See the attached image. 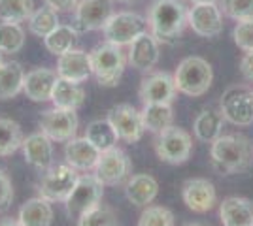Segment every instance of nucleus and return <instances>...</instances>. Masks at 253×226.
I'll use <instances>...</instances> for the list:
<instances>
[{
  "label": "nucleus",
  "mask_w": 253,
  "mask_h": 226,
  "mask_svg": "<svg viewBox=\"0 0 253 226\" xmlns=\"http://www.w3.org/2000/svg\"><path fill=\"white\" fill-rule=\"evenodd\" d=\"M252 143L242 134H221L219 138L211 141V166L221 175H234V173L246 172L252 166Z\"/></svg>",
  "instance_id": "obj_1"
},
{
  "label": "nucleus",
  "mask_w": 253,
  "mask_h": 226,
  "mask_svg": "<svg viewBox=\"0 0 253 226\" xmlns=\"http://www.w3.org/2000/svg\"><path fill=\"white\" fill-rule=\"evenodd\" d=\"M187 8L179 0H155L148 11L149 32L159 42H174L187 27Z\"/></svg>",
  "instance_id": "obj_2"
},
{
  "label": "nucleus",
  "mask_w": 253,
  "mask_h": 226,
  "mask_svg": "<svg viewBox=\"0 0 253 226\" xmlns=\"http://www.w3.org/2000/svg\"><path fill=\"white\" fill-rule=\"evenodd\" d=\"M213 81V70L211 65L202 57H185L178 65L174 72V83L181 95L187 97H202L208 93Z\"/></svg>",
  "instance_id": "obj_3"
},
{
  "label": "nucleus",
  "mask_w": 253,
  "mask_h": 226,
  "mask_svg": "<svg viewBox=\"0 0 253 226\" xmlns=\"http://www.w3.org/2000/svg\"><path fill=\"white\" fill-rule=\"evenodd\" d=\"M89 55H91V70L96 81L102 87H116L121 81L126 66V55L123 53V47L104 42L96 45Z\"/></svg>",
  "instance_id": "obj_4"
},
{
  "label": "nucleus",
  "mask_w": 253,
  "mask_h": 226,
  "mask_svg": "<svg viewBox=\"0 0 253 226\" xmlns=\"http://www.w3.org/2000/svg\"><path fill=\"white\" fill-rule=\"evenodd\" d=\"M219 111L234 127H250L253 123V91L246 85L229 87L223 93Z\"/></svg>",
  "instance_id": "obj_5"
},
{
  "label": "nucleus",
  "mask_w": 253,
  "mask_h": 226,
  "mask_svg": "<svg viewBox=\"0 0 253 226\" xmlns=\"http://www.w3.org/2000/svg\"><path fill=\"white\" fill-rule=\"evenodd\" d=\"M146 31H148V19L134 11H117L108 19L102 29L106 42L116 43L119 47L130 45Z\"/></svg>",
  "instance_id": "obj_6"
},
{
  "label": "nucleus",
  "mask_w": 253,
  "mask_h": 226,
  "mask_svg": "<svg viewBox=\"0 0 253 226\" xmlns=\"http://www.w3.org/2000/svg\"><path fill=\"white\" fill-rule=\"evenodd\" d=\"M80 173L70 164H57L47 168L43 173L42 181L38 185V193L47 202H66V198L72 194Z\"/></svg>",
  "instance_id": "obj_7"
},
{
  "label": "nucleus",
  "mask_w": 253,
  "mask_h": 226,
  "mask_svg": "<svg viewBox=\"0 0 253 226\" xmlns=\"http://www.w3.org/2000/svg\"><path fill=\"white\" fill-rule=\"evenodd\" d=\"M191 151H193V138L187 130L179 127H170L159 134L155 141V153L163 162L167 164H183L189 161Z\"/></svg>",
  "instance_id": "obj_8"
},
{
  "label": "nucleus",
  "mask_w": 253,
  "mask_h": 226,
  "mask_svg": "<svg viewBox=\"0 0 253 226\" xmlns=\"http://www.w3.org/2000/svg\"><path fill=\"white\" fill-rule=\"evenodd\" d=\"M102 196H104V185L98 181L95 173H82L76 181L72 194L64 202L66 213L70 217H80L87 209L100 204Z\"/></svg>",
  "instance_id": "obj_9"
},
{
  "label": "nucleus",
  "mask_w": 253,
  "mask_h": 226,
  "mask_svg": "<svg viewBox=\"0 0 253 226\" xmlns=\"http://www.w3.org/2000/svg\"><path fill=\"white\" fill-rule=\"evenodd\" d=\"M98 181L108 187H116V185H121L123 181H126L132 173V162L128 159L123 149L119 147H112V149L104 151L98 159V164L93 170Z\"/></svg>",
  "instance_id": "obj_10"
},
{
  "label": "nucleus",
  "mask_w": 253,
  "mask_h": 226,
  "mask_svg": "<svg viewBox=\"0 0 253 226\" xmlns=\"http://www.w3.org/2000/svg\"><path fill=\"white\" fill-rule=\"evenodd\" d=\"M78 127H80V121H78L76 111H72V109L53 106L51 109H45L40 115V130L51 141L66 143L68 140L76 138Z\"/></svg>",
  "instance_id": "obj_11"
},
{
  "label": "nucleus",
  "mask_w": 253,
  "mask_h": 226,
  "mask_svg": "<svg viewBox=\"0 0 253 226\" xmlns=\"http://www.w3.org/2000/svg\"><path fill=\"white\" fill-rule=\"evenodd\" d=\"M114 15L112 0H80L74 8V27L78 34L104 29L108 19Z\"/></svg>",
  "instance_id": "obj_12"
},
{
  "label": "nucleus",
  "mask_w": 253,
  "mask_h": 226,
  "mask_svg": "<svg viewBox=\"0 0 253 226\" xmlns=\"http://www.w3.org/2000/svg\"><path fill=\"white\" fill-rule=\"evenodd\" d=\"M106 119L112 123V127L116 129L119 140L126 143H136L144 136V123H142V113L130 104H119L108 111Z\"/></svg>",
  "instance_id": "obj_13"
},
{
  "label": "nucleus",
  "mask_w": 253,
  "mask_h": 226,
  "mask_svg": "<svg viewBox=\"0 0 253 226\" xmlns=\"http://www.w3.org/2000/svg\"><path fill=\"white\" fill-rule=\"evenodd\" d=\"M187 25L202 38H217L223 32V13L215 2L193 4L187 11Z\"/></svg>",
  "instance_id": "obj_14"
},
{
  "label": "nucleus",
  "mask_w": 253,
  "mask_h": 226,
  "mask_svg": "<svg viewBox=\"0 0 253 226\" xmlns=\"http://www.w3.org/2000/svg\"><path fill=\"white\" fill-rule=\"evenodd\" d=\"M181 198L183 204L193 213H208L217 204V193L211 181L204 177H193L181 185Z\"/></svg>",
  "instance_id": "obj_15"
},
{
  "label": "nucleus",
  "mask_w": 253,
  "mask_h": 226,
  "mask_svg": "<svg viewBox=\"0 0 253 226\" xmlns=\"http://www.w3.org/2000/svg\"><path fill=\"white\" fill-rule=\"evenodd\" d=\"M176 93L178 89L174 83V75L167 72H153L148 77H144L138 91L140 100L144 104H172Z\"/></svg>",
  "instance_id": "obj_16"
},
{
  "label": "nucleus",
  "mask_w": 253,
  "mask_h": 226,
  "mask_svg": "<svg viewBox=\"0 0 253 226\" xmlns=\"http://www.w3.org/2000/svg\"><path fill=\"white\" fill-rule=\"evenodd\" d=\"M159 57H161L159 40L151 32L146 31L128 45L126 63L132 68H136L138 72H151L157 66Z\"/></svg>",
  "instance_id": "obj_17"
},
{
  "label": "nucleus",
  "mask_w": 253,
  "mask_h": 226,
  "mask_svg": "<svg viewBox=\"0 0 253 226\" xmlns=\"http://www.w3.org/2000/svg\"><path fill=\"white\" fill-rule=\"evenodd\" d=\"M55 72L61 79L72 81V83H84L93 75L91 55L82 51V49H70L57 59Z\"/></svg>",
  "instance_id": "obj_18"
},
{
  "label": "nucleus",
  "mask_w": 253,
  "mask_h": 226,
  "mask_svg": "<svg viewBox=\"0 0 253 226\" xmlns=\"http://www.w3.org/2000/svg\"><path fill=\"white\" fill-rule=\"evenodd\" d=\"M100 151L87 138H72L64 145V159L78 172H93L100 159Z\"/></svg>",
  "instance_id": "obj_19"
},
{
  "label": "nucleus",
  "mask_w": 253,
  "mask_h": 226,
  "mask_svg": "<svg viewBox=\"0 0 253 226\" xmlns=\"http://www.w3.org/2000/svg\"><path fill=\"white\" fill-rule=\"evenodd\" d=\"M21 149H23L25 162L31 164L32 168H36L40 172H45L47 168H51L53 141L43 134L42 130L40 132H34L31 136H27L23 140Z\"/></svg>",
  "instance_id": "obj_20"
},
{
  "label": "nucleus",
  "mask_w": 253,
  "mask_h": 226,
  "mask_svg": "<svg viewBox=\"0 0 253 226\" xmlns=\"http://www.w3.org/2000/svg\"><path fill=\"white\" fill-rule=\"evenodd\" d=\"M57 72L51 68H34L25 74V83H23V93L25 97L32 102H47L51 100V93L55 81H57Z\"/></svg>",
  "instance_id": "obj_21"
},
{
  "label": "nucleus",
  "mask_w": 253,
  "mask_h": 226,
  "mask_svg": "<svg viewBox=\"0 0 253 226\" xmlns=\"http://www.w3.org/2000/svg\"><path fill=\"white\" fill-rule=\"evenodd\" d=\"M223 226H253V202L240 196H229L219 204Z\"/></svg>",
  "instance_id": "obj_22"
},
{
  "label": "nucleus",
  "mask_w": 253,
  "mask_h": 226,
  "mask_svg": "<svg viewBox=\"0 0 253 226\" xmlns=\"http://www.w3.org/2000/svg\"><path fill=\"white\" fill-rule=\"evenodd\" d=\"M159 194L157 179L149 173H136L130 175L128 181L125 183V196L132 205L146 207L149 205Z\"/></svg>",
  "instance_id": "obj_23"
},
{
  "label": "nucleus",
  "mask_w": 253,
  "mask_h": 226,
  "mask_svg": "<svg viewBox=\"0 0 253 226\" xmlns=\"http://www.w3.org/2000/svg\"><path fill=\"white\" fill-rule=\"evenodd\" d=\"M17 221L23 226H51L53 223V207L42 196H36L27 200L19 209Z\"/></svg>",
  "instance_id": "obj_24"
},
{
  "label": "nucleus",
  "mask_w": 253,
  "mask_h": 226,
  "mask_svg": "<svg viewBox=\"0 0 253 226\" xmlns=\"http://www.w3.org/2000/svg\"><path fill=\"white\" fill-rule=\"evenodd\" d=\"M223 123H225V119H223L219 109H202L201 113L197 115V119H195V123H193V134L199 141L211 143L215 138L221 136Z\"/></svg>",
  "instance_id": "obj_25"
},
{
  "label": "nucleus",
  "mask_w": 253,
  "mask_h": 226,
  "mask_svg": "<svg viewBox=\"0 0 253 226\" xmlns=\"http://www.w3.org/2000/svg\"><path fill=\"white\" fill-rule=\"evenodd\" d=\"M51 102L55 108L78 111L85 102V91L80 83H72V81L57 77L51 93Z\"/></svg>",
  "instance_id": "obj_26"
},
{
  "label": "nucleus",
  "mask_w": 253,
  "mask_h": 226,
  "mask_svg": "<svg viewBox=\"0 0 253 226\" xmlns=\"http://www.w3.org/2000/svg\"><path fill=\"white\" fill-rule=\"evenodd\" d=\"M25 70L17 61L0 65V100H11L23 93Z\"/></svg>",
  "instance_id": "obj_27"
},
{
  "label": "nucleus",
  "mask_w": 253,
  "mask_h": 226,
  "mask_svg": "<svg viewBox=\"0 0 253 226\" xmlns=\"http://www.w3.org/2000/svg\"><path fill=\"white\" fill-rule=\"evenodd\" d=\"M140 113H142L144 129L153 134H161L163 130L170 129L174 125V111L170 104H144Z\"/></svg>",
  "instance_id": "obj_28"
},
{
  "label": "nucleus",
  "mask_w": 253,
  "mask_h": 226,
  "mask_svg": "<svg viewBox=\"0 0 253 226\" xmlns=\"http://www.w3.org/2000/svg\"><path fill=\"white\" fill-rule=\"evenodd\" d=\"M85 138L91 141L100 153L116 147L117 140H119L116 129L112 127V123L108 119H96L93 123H89L87 129H85Z\"/></svg>",
  "instance_id": "obj_29"
},
{
  "label": "nucleus",
  "mask_w": 253,
  "mask_h": 226,
  "mask_svg": "<svg viewBox=\"0 0 253 226\" xmlns=\"http://www.w3.org/2000/svg\"><path fill=\"white\" fill-rule=\"evenodd\" d=\"M76 38H78V31L72 25H59L55 31H51L43 38V45L51 55L61 57L66 51L74 49Z\"/></svg>",
  "instance_id": "obj_30"
},
{
  "label": "nucleus",
  "mask_w": 253,
  "mask_h": 226,
  "mask_svg": "<svg viewBox=\"0 0 253 226\" xmlns=\"http://www.w3.org/2000/svg\"><path fill=\"white\" fill-rule=\"evenodd\" d=\"M23 130L11 119L0 117V157H10L23 145Z\"/></svg>",
  "instance_id": "obj_31"
},
{
  "label": "nucleus",
  "mask_w": 253,
  "mask_h": 226,
  "mask_svg": "<svg viewBox=\"0 0 253 226\" xmlns=\"http://www.w3.org/2000/svg\"><path fill=\"white\" fill-rule=\"evenodd\" d=\"M59 25H61L59 13L53 10V8H49V6L36 8V10L32 11L31 17H29V31L34 36H38V38H45Z\"/></svg>",
  "instance_id": "obj_32"
},
{
  "label": "nucleus",
  "mask_w": 253,
  "mask_h": 226,
  "mask_svg": "<svg viewBox=\"0 0 253 226\" xmlns=\"http://www.w3.org/2000/svg\"><path fill=\"white\" fill-rule=\"evenodd\" d=\"M34 11V0H0V21L23 23L29 21Z\"/></svg>",
  "instance_id": "obj_33"
},
{
  "label": "nucleus",
  "mask_w": 253,
  "mask_h": 226,
  "mask_svg": "<svg viewBox=\"0 0 253 226\" xmlns=\"http://www.w3.org/2000/svg\"><path fill=\"white\" fill-rule=\"evenodd\" d=\"M25 45V31L19 23H0V51L19 53Z\"/></svg>",
  "instance_id": "obj_34"
},
{
  "label": "nucleus",
  "mask_w": 253,
  "mask_h": 226,
  "mask_svg": "<svg viewBox=\"0 0 253 226\" xmlns=\"http://www.w3.org/2000/svg\"><path fill=\"white\" fill-rule=\"evenodd\" d=\"M78 226H119V223L112 207L98 204L78 217Z\"/></svg>",
  "instance_id": "obj_35"
},
{
  "label": "nucleus",
  "mask_w": 253,
  "mask_h": 226,
  "mask_svg": "<svg viewBox=\"0 0 253 226\" xmlns=\"http://www.w3.org/2000/svg\"><path fill=\"white\" fill-rule=\"evenodd\" d=\"M138 226H176L174 213L163 205H146L138 219Z\"/></svg>",
  "instance_id": "obj_36"
},
{
  "label": "nucleus",
  "mask_w": 253,
  "mask_h": 226,
  "mask_svg": "<svg viewBox=\"0 0 253 226\" xmlns=\"http://www.w3.org/2000/svg\"><path fill=\"white\" fill-rule=\"evenodd\" d=\"M219 10L234 21L253 19V0H219Z\"/></svg>",
  "instance_id": "obj_37"
},
{
  "label": "nucleus",
  "mask_w": 253,
  "mask_h": 226,
  "mask_svg": "<svg viewBox=\"0 0 253 226\" xmlns=\"http://www.w3.org/2000/svg\"><path fill=\"white\" fill-rule=\"evenodd\" d=\"M234 43L242 49L244 53H252L253 51V19H244L236 21V27L232 31Z\"/></svg>",
  "instance_id": "obj_38"
},
{
  "label": "nucleus",
  "mask_w": 253,
  "mask_h": 226,
  "mask_svg": "<svg viewBox=\"0 0 253 226\" xmlns=\"http://www.w3.org/2000/svg\"><path fill=\"white\" fill-rule=\"evenodd\" d=\"M13 202V185L11 179L0 170V211H6Z\"/></svg>",
  "instance_id": "obj_39"
},
{
  "label": "nucleus",
  "mask_w": 253,
  "mask_h": 226,
  "mask_svg": "<svg viewBox=\"0 0 253 226\" xmlns=\"http://www.w3.org/2000/svg\"><path fill=\"white\" fill-rule=\"evenodd\" d=\"M43 2H45V6H49L57 13H61V11H74L80 0H43Z\"/></svg>",
  "instance_id": "obj_40"
},
{
  "label": "nucleus",
  "mask_w": 253,
  "mask_h": 226,
  "mask_svg": "<svg viewBox=\"0 0 253 226\" xmlns=\"http://www.w3.org/2000/svg\"><path fill=\"white\" fill-rule=\"evenodd\" d=\"M240 74L244 75L246 81H252L253 83V51L252 53H246L240 61Z\"/></svg>",
  "instance_id": "obj_41"
},
{
  "label": "nucleus",
  "mask_w": 253,
  "mask_h": 226,
  "mask_svg": "<svg viewBox=\"0 0 253 226\" xmlns=\"http://www.w3.org/2000/svg\"><path fill=\"white\" fill-rule=\"evenodd\" d=\"M0 226H23L17 219H2L0 221Z\"/></svg>",
  "instance_id": "obj_42"
},
{
  "label": "nucleus",
  "mask_w": 253,
  "mask_h": 226,
  "mask_svg": "<svg viewBox=\"0 0 253 226\" xmlns=\"http://www.w3.org/2000/svg\"><path fill=\"white\" fill-rule=\"evenodd\" d=\"M189 2H193V4H208V2H219V0H189Z\"/></svg>",
  "instance_id": "obj_43"
},
{
  "label": "nucleus",
  "mask_w": 253,
  "mask_h": 226,
  "mask_svg": "<svg viewBox=\"0 0 253 226\" xmlns=\"http://www.w3.org/2000/svg\"><path fill=\"white\" fill-rule=\"evenodd\" d=\"M116 2H121V4H136L140 0H116Z\"/></svg>",
  "instance_id": "obj_44"
},
{
  "label": "nucleus",
  "mask_w": 253,
  "mask_h": 226,
  "mask_svg": "<svg viewBox=\"0 0 253 226\" xmlns=\"http://www.w3.org/2000/svg\"><path fill=\"white\" fill-rule=\"evenodd\" d=\"M185 226H206V225H202V223H191V225H185Z\"/></svg>",
  "instance_id": "obj_45"
},
{
  "label": "nucleus",
  "mask_w": 253,
  "mask_h": 226,
  "mask_svg": "<svg viewBox=\"0 0 253 226\" xmlns=\"http://www.w3.org/2000/svg\"><path fill=\"white\" fill-rule=\"evenodd\" d=\"M2 55H4V53H2V51H0V65H2V63H4V61H2Z\"/></svg>",
  "instance_id": "obj_46"
}]
</instances>
